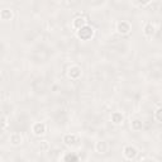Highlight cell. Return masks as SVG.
Instances as JSON below:
<instances>
[{"mask_svg": "<svg viewBox=\"0 0 162 162\" xmlns=\"http://www.w3.org/2000/svg\"><path fill=\"white\" fill-rule=\"evenodd\" d=\"M124 156H126L128 160H132V158H134L137 156V149L132 146H128L124 148Z\"/></svg>", "mask_w": 162, "mask_h": 162, "instance_id": "6da1fadb", "label": "cell"}, {"mask_svg": "<svg viewBox=\"0 0 162 162\" xmlns=\"http://www.w3.org/2000/svg\"><path fill=\"white\" fill-rule=\"evenodd\" d=\"M22 135L20 134H18V133H13L12 135H10V142L13 143V145H19V143H22Z\"/></svg>", "mask_w": 162, "mask_h": 162, "instance_id": "3957f363", "label": "cell"}, {"mask_svg": "<svg viewBox=\"0 0 162 162\" xmlns=\"http://www.w3.org/2000/svg\"><path fill=\"white\" fill-rule=\"evenodd\" d=\"M154 33V25L153 24H147L145 28V34L146 36H153Z\"/></svg>", "mask_w": 162, "mask_h": 162, "instance_id": "5b68a950", "label": "cell"}, {"mask_svg": "<svg viewBox=\"0 0 162 162\" xmlns=\"http://www.w3.org/2000/svg\"><path fill=\"white\" fill-rule=\"evenodd\" d=\"M46 131V126L43 123H36L34 126H33V132H34L36 135H40L43 134Z\"/></svg>", "mask_w": 162, "mask_h": 162, "instance_id": "7a4b0ae2", "label": "cell"}, {"mask_svg": "<svg viewBox=\"0 0 162 162\" xmlns=\"http://www.w3.org/2000/svg\"><path fill=\"white\" fill-rule=\"evenodd\" d=\"M132 126H133L134 131H139V129H142V122L138 120V119H135V120L132 122Z\"/></svg>", "mask_w": 162, "mask_h": 162, "instance_id": "8992f818", "label": "cell"}, {"mask_svg": "<svg viewBox=\"0 0 162 162\" xmlns=\"http://www.w3.org/2000/svg\"><path fill=\"white\" fill-rule=\"evenodd\" d=\"M160 114H161V108L158 106V108L154 110V114H153V115H154V119H156L157 123H161V117H160Z\"/></svg>", "mask_w": 162, "mask_h": 162, "instance_id": "52a82bcc", "label": "cell"}, {"mask_svg": "<svg viewBox=\"0 0 162 162\" xmlns=\"http://www.w3.org/2000/svg\"><path fill=\"white\" fill-rule=\"evenodd\" d=\"M70 137V145H72V143H75V139H76V137L75 135H68ZM64 141H65V143L66 145H68V142H67V138H64Z\"/></svg>", "mask_w": 162, "mask_h": 162, "instance_id": "ba28073f", "label": "cell"}, {"mask_svg": "<svg viewBox=\"0 0 162 162\" xmlns=\"http://www.w3.org/2000/svg\"><path fill=\"white\" fill-rule=\"evenodd\" d=\"M112 119H113V122H114L115 124L123 123V115H122L120 113H114L113 115H112Z\"/></svg>", "mask_w": 162, "mask_h": 162, "instance_id": "277c9868", "label": "cell"}]
</instances>
